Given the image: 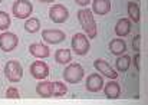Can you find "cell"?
Segmentation results:
<instances>
[{"mask_svg": "<svg viewBox=\"0 0 148 105\" xmlns=\"http://www.w3.org/2000/svg\"><path fill=\"white\" fill-rule=\"evenodd\" d=\"M36 92L42 98H50V97H63L68 92V88L63 82L52 81V82H39L36 85Z\"/></svg>", "mask_w": 148, "mask_h": 105, "instance_id": "6da1fadb", "label": "cell"}, {"mask_svg": "<svg viewBox=\"0 0 148 105\" xmlns=\"http://www.w3.org/2000/svg\"><path fill=\"white\" fill-rule=\"evenodd\" d=\"M78 20H79L82 29L86 32V35L91 39H95L98 30H97V22H95L92 10L91 9H81L78 12Z\"/></svg>", "mask_w": 148, "mask_h": 105, "instance_id": "7a4b0ae2", "label": "cell"}, {"mask_svg": "<svg viewBox=\"0 0 148 105\" xmlns=\"http://www.w3.org/2000/svg\"><path fill=\"white\" fill-rule=\"evenodd\" d=\"M84 73H85V71L79 63H71L69 66H66L63 69V79L69 84H78L82 81Z\"/></svg>", "mask_w": 148, "mask_h": 105, "instance_id": "3957f363", "label": "cell"}, {"mask_svg": "<svg viewBox=\"0 0 148 105\" xmlns=\"http://www.w3.org/2000/svg\"><path fill=\"white\" fill-rule=\"evenodd\" d=\"M4 75L10 82H20L23 78V68L17 60H9L4 65Z\"/></svg>", "mask_w": 148, "mask_h": 105, "instance_id": "277c9868", "label": "cell"}, {"mask_svg": "<svg viewBox=\"0 0 148 105\" xmlns=\"http://www.w3.org/2000/svg\"><path fill=\"white\" fill-rule=\"evenodd\" d=\"M32 12H33V6L29 0H16L13 3L12 13L17 19H26L32 14Z\"/></svg>", "mask_w": 148, "mask_h": 105, "instance_id": "5b68a950", "label": "cell"}, {"mask_svg": "<svg viewBox=\"0 0 148 105\" xmlns=\"http://www.w3.org/2000/svg\"><path fill=\"white\" fill-rule=\"evenodd\" d=\"M89 48H91L89 40H88V38L84 33L73 35V38H72V51L76 55H79V56L86 55L89 52Z\"/></svg>", "mask_w": 148, "mask_h": 105, "instance_id": "8992f818", "label": "cell"}, {"mask_svg": "<svg viewBox=\"0 0 148 105\" xmlns=\"http://www.w3.org/2000/svg\"><path fill=\"white\" fill-rule=\"evenodd\" d=\"M19 43V38L12 32H4L0 35V49L3 52H12L16 49Z\"/></svg>", "mask_w": 148, "mask_h": 105, "instance_id": "52a82bcc", "label": "cell"}, {"mask_svg": "<svg viewBox=\"0 0 148 105\" xmlns=\"http://www.w3.org/2000/svg\"><path fill=\"white\" fill-rule=\"evenodd\" d=\"M49 17L55 23H63L69 17V12L63 4H53L49 10Z\"/></svg>", "mask_w": 148, "mask_h": 105, "instance_id": "ba28073f", "label": "cell"}, {"mask_svg": "<svg viewBox=\"0 0 148 105\" xmlns=\"http://www.w3.org/2000/svg\"><path fill=\"white\" fill-rule=\"evenodd\" d=\"M30 75L35 79H46L49 76V66L48 63H45L43 60H36L30 65Z\"/></svg>", "mask_w": 148, "mask_h": 105, "instance_id": "9c48e42d", "label": "cell"}, {"mask_svg": "<svg viewBox=\"0 0 148 105\" xmlns=\"http://www.w3.org/2000/svg\"><path fill=\"white\" fill-rule=\"evenodd\" d=\"M94 66H95V69L101 75H103V76H106L109 79H116L118 78V72L108 62H105L103 59H95L94 60Z\"/></svg>", "mask_w": 148, "mask_h": 105, "instance_id": "30bf717a", "label": "cell"}, {"mask_svg": "<svg viewBox=\"0 0 148 105\" xmlns=\"http://www.w3.org/2000/svg\"><path fill=\"white\" fill-rule=\"evenodd\" d=\"M42 38L49 45H58L65 40V33L58 29H46L42 32Z\"/></svg>", "mask_w": 148, "mask_h": 105, "instance_id": "8fae6325", "label": "cell"}, {"mask_svg": "<svg viewBox=\"0 0 148 105\" xmlns=\"http://www.w3.org/2000/svg\"><path fill=\"white\" fill-rule=\"evenodd\" d=\"M103 88V78L99 73H91L86 78V89L89 92H98Z\"/></svg>", "mask_w": 148, "mask_h": 105, "instance_id": "7c38bea8", "label": "cell"}, {"mask_svg": "<svg viewBox=\"0 0 148 105\" xmlns=\"http://www.w3.org/2000/svg\"><path fill=\"white\" fill-rule=\"evenodd\" d=\"M103 94L108 100H116L121 94V86L118 82H115V79H112L111 82H106L103 86Z\"/></svg>", "mask_w": 148, "mask_h": 105, "instance_id": "4fadbf2b", "label": "cell"}, {"mask_svg": "<svg viewBox=\"0 0 148 105\" xmlns=\"http://www.w3.org/2000/svg\"><path fill=\"white\" fill-rule=\"evenodd\" d=\"M29 52L32 56H35V58H39V59H45V58H48L49 56V48L46 46V45H43V43H32L30 46H29Z\"/></svg>", "mask_w": 148, "mask_h": 105, "instance_id": "5bb4252c", "label": "cell"}, {"mask_svg": "<svg viewBox=\"0 0 148 105\" xmlns=\"http://www.w3.org/2000/svg\"><path fill=\"white\" fill-rule=\"evenodd\" d=\"M131 32V20L127 19V17H122L116 22L115 25V35L119 36V38H124L127 36L128 33Z\"/></svg>", "mask_w": 148, "mask_h": 105, "instance_id": "9a60e30c", "label": "cell"}, {"mask_svg": "<svg viewBox=\"0 0 148 105\" xmlns=\"http://www.w3.org/2000/svg\"><path fill=\"white\" fill-rule=\"evenodd\" d=\"M109 51H111L112 55H116V56L125 53V51H127V43H125V40H124L122 38L112 39V40L109 42Z\"/></svg>", "mask_w": 148, "mask_h": 105, "instance_id": "2e32d148", "label": "cell"}, {"mask_svg": "<svg viewBox=\"0 0 148 105\" xmlns=\"http://www.w3.org/2000/svg\"><path fill=\"white\" fill-rule=\"evenodd\" d=\"M111 10V1L109 0H94L92 1V12L95 14H106Z\"/></svg>", "mask_w": 148, "mask_h": 105, "instance_id": "e0dca14e", "label": "cell"}, {"mask_svg": "<svg viewBox=\"0 0 148 105\" xmlns=\"http://www.w3.org/2000/svg\"><path fill=\"white\" fill-rule=\"evenodd\" d=\"M127 9H128V16H130V19H131L134 23H138L140 19H141V10H140L138 3L130 1L128 6H127Z\"/></svg>", "mask_w": 148, "mask_h": 105, "instance_id": "ac0fdd59", "label": "cell"}, {"mask_svg": "<svg viewBox=\"0 0 148 105\" xmlns=\"http://www.w3.org/2000/svg\"><path fill=\"white\" fill-rule=\"evenodd\" d=\"M130 65H131V58L128 55H124V53L119 55V58L115 62L116 71H119V72H127L130 69Z\"/></svg>", "mask_w": 148, "mask_h": 105, "instance_id": "d6986e66", "label": "cell"}, {"mask_svg": "<svg viewBox=\"0 0 148 105\" xmlns=\"http://www.w3.org/2000/svg\"><path fill=\"white\" fill-rule=\"evenodd\" d=\"M71 59H72V55H71L69 49H59V51H56V53H55V60L58 63H60V65L69 63Z\"/></svg>", "mask_w": 148, "mask_h": 105, "instance_id": "ffe728a7", "label": "cell"}, {"mask_svg": "<svg viewBox=\"0 0 148 105\" xmlns=\"http://www.w3.org/2000/svg\"><path fill=\"white\" fill-rule=\"evenodd\" d=\"M40 29V20L38 17H30L25 23V30L27 33H36Z\"/></svg>", "mask_w": 148, "mask_h": 105, "instance_id": "44dd1931", "label": "cell"}, {"mask_svg": "<svg viewBox=\"0 0 148 105\" xmlns=\"http://www.w3.org/2000/svg\"><path fill=\"white\" fill-rule=\"evenodd\" d=\"M10 26V16L6 12L0 10V30H6Z\"/></svg>", "mask_w": 148, "mask_h": 105, "instance_id": "7402d4cb", "label": "cell"}, {"mask_svg": "<svg viewBox=\"0 0 148 105\" xmlns=\"http://www.w3.org/2000/svg\"><path fill=\"white\" fill-rule=\"evenodd\" d=\"M6 98H9V100H20V94H19L17 88H14V86L7 88V91H6Z\"/></svg>", "mask_w": 148, "mask_h": 105, "instance_id": "603a6c76", "label": "cell"}, {"mask_svg": "<svg viewBox=\"0 0 148 105\" xmlns=\"http://www.w3.org/2000/svg\"><path fill=\"white\" fill-rule=\"evenodd\" d=\"M140 48H141V35H137L132 39V49L135 52H140Z\"/></svg>", "mask_w": 148, "mask_h": 105, "instance_id": "cb8c5ba5", "label": "cell"}, {"mask_svg": "<svg viewBox=\"0 0 148 105\" xmlns=\"http://www.w3.org/2000/svg\"><path fill=\"white\" fill-rule=\"evenodd\" d=\"M132 59H134V66H135V69H137V71H140V59H141V56H140V52L135 53V56H134Z\"/></svg>", "mask_w": 148, "mask_h": 105, "instance_id": "d4e9b609", "label": "cell"}, {"mask_svg": "<svg viewBox=\"0 0 148 105\" xmlns=\"http://www.w3.org/2000/svg\"><path fill=\"white\" fill-rule=\"evenodd\" d=\"M76 4H79V6H88L89 3H91V0H73Z\"/></svg>", "mask_w": 148, "mask_h": 105, "instance_id": "484cf974", "label": "cell"}, {"mask_svg": "<svg viewBox=\"0 0 148 105\" xmlns=\"http://www.w3.org/2000/svg\"><path fill=\"white\" fill-rule=\"evenodd\" d=\"M38 1H40V3H52L55 0H38Z\"/></svg>", "mask_w": 148, "mask_h": 105, "instance_id": "4316f807", "label": "cell"}]
</instances>
